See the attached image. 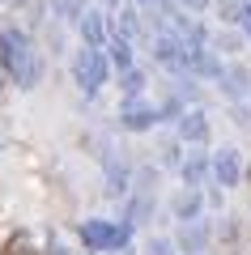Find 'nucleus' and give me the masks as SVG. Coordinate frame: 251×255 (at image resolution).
<instances>
[{
    "label": "nucleus",
    "instance_id": "0eeeda50",
    "mask_svg": "<svg viewBox=\"0 0 251 255\" xmlns=\"http://www.w3.org/2000/svg\"><path fill=\"white\" fill-rule=\"evenodd\" d=\"M81 38H85V47H102V43H107V21H102L98 9L81 13Z\"/></svg>",
    "mask_w": 251,
    "mask_h": 255
},
{
    "label": "nucleus",
    "instance_id": "f8f14e48",
    "mask_svg": "<svg viewBox=\"0 0 251 255\" xmlns=\"http://www.w3.org/2000/svg\"><path fill=\"white\" fill-rule=\"evenodd\" d=\"M205 170H209V166H205V157H188V162H183V179H188V187H196V183L200 179H205Z\"/></svg>",
    "mask_w": 251,
    "mask_h": 255
},
{
    "label": "nucleus",
    "instance_id": "f03ea898",
    "mask_svg": "<svg viewBox=\"0 0 251 255\" xmlns=\"http://www.w3.org/2000/svg\"><path fill=\"white\" fill-rule=\"evenodd\" d=\"M72 77H77L81 94H85V98H94V94L107 85V77H111V60H107V51H98V47H85V51H77V60H72Z\"/></svg>",
    "mask_w": 251,
    "mask_h": 255
},
{
    "label": "nucleus",
    "instance_id": "423d86ee",
    "mask_svg": "<svg viewBox=\"0 0 251 255\" xmlns=\"http://www.w3.org/2000/svg\"><path fill=\"white\" fill-rule=\"evenodd\" d=\"M213 174H217V183H222V187H234V183H239V174H243V157H239V149H217V157H213Z\"/></svg>",
    "mask_w": 251,
    "mask_h": 255
},
{
    "label": "nucleus",
    "instance_id": "ddd939ff",
    "mask_svg": "<svg viewBox=\"0 0 251 255\" xmlns=\"http://www.w3.org/2000/svg\"><path fill=\"white\" fill-rule=\"evenodd\" d=\"M111 64H119V68H132V47L124 43V38H115V43H111V55H107Z\"/></svg>",
    "mask_w": 251,
    "mask_h": 255
},
{
    "label": "nucleus",
    "instance_id": "20e7f679",
    "mask_svg": "<svg viewBox=\"0 0 251 255\" xmlns=\"http://www.w3.org/2000/svg\"><path fill=\"white\" fill-rule=\"evenodd\" d=\"M153 55H158V64H166V68H175V73L188 68V43H183L175 30H171V34L162 30V34L153 38Z\"/></svg>",
    "mask_w": 251,
    "mask_h": 255
},
{
    "label": "nucleus",
    "instance_id": "39448f33",
    "mask_svg": "<svg viewBox=\"0 0 251 255\" xmlns=\"http://www.w3.org/2000/svg\"><path fill=\"white\" fill-rule=\"evenodd\" d=\"M119 119H124L128 132H149V128L158 124V111H153L149 102H132V98H128L124 111H119Z\"/></svg>",
    "mask_w": 251,
    "mask_h": 255
},
{
    "label": "nucleus",
    "instance_id": "9d476101",
    "mask_svg": "<svg viewBox=\"0 0 251 255\" xmlns=\"http://www.w3.org/2000/svg\"><path fill=\"white\" fill-rule=\"evenodd\" d=\"M175 213H179L183 221H196V213H200V191H196V187L183 191L179 200H175Z\"/></svg>",
    "mask_w": 251,
    "mask_h": 255
},
{
    "label": "nucleus",
    "instance_id": "6e6552de",
    "mask_svg": "<svg viewBox=\"0 0 251 255\" xmlns=\"http://www.w3.org/2000/svg\"><path fill=\"white\" fill-rule=\"evenodd\" d=\"M179 136H183V140H205V136H209L205 111H188V115L179 119Z\"/></svg>",
    "mask_w": 251,
    "mask_h": 255
},
{
    "label": "nucleus",
    "instance_id": "a211bd4d",
    "mask_svg": "<svg viewBox=\"0 0 251 255\" xmlns=\"http://www.w3.org/2000/svg\"><path fill=\"white\" fill-rule=\"evenodd\" d=\"M141 4H145V0H141Z\"/></svg>",
    "mask_w": 251,
    "mask_h": 255
},
{
    "label": "nucleus",
    "instance_id": "f257e3e1",
    "mask_svg": "<svg viewBox=\"0 0 251 255\" xmlns=\"http://www.w3.org/2000/svg\"><path fill=\"white\" fill-rule=\"evenodd\" d=\"M0 60H4V68L13 73V81L17 85H34L38 81V55H34V43H30L21 30H4L0 34Z\"/></svg>",
    "mask_w": 251,
    "mask_h": 255
},
{
    "label": "nucleus",
    "instance_id": "dca6fc26",
    "mask_svg": "<svg viewBox=\"0 0 251 255\" xmlns=\"http://www.w3.org/2000/svg\"><path fill=\"white\" fill-rule=\"evenodd\" d=\"M239 26L247 30V34H251V0H247V4H243V9H239Z\"/></svg>",
    "mask_w": 251,
    "mask_h": 255
},
{
    "label": "nucleus",
    "instance_id": "2eb2a0df",
    "mask_svg": "<svg viewBox=\"0 0 251 255\" xmlns=\"http://www.w3.org/2000/svg\"><path fill=\"white\" fill-rule=\"evenodd\" d=\"M145 255H175V247H171V238H153V243L145 247Z\"/></svg>",
    "mask_w": 251,
    "mask_h": 255
},
{
    "label": "nucleus",
    "instance_id": "f3484780",
    "mask_svg": "<svg viewBox=\"0 0 251 255\" xmlns=\"http://www.w3.org/2000/svg\"><path fill=\"white\" fill-rule=\"evenodd\" d=\"M183 4H192V9H205V4H209V0H183Z\"/></svg>",
    "mask_w": 251,
    "mask_h": 255
},
{
    "label": "nucleus",
    "instance_id": "1a4fd4ad",
    "mask_svg": "<svg viewBox=\"0 0 251 255\" xmlns=\"http://www.w3.org/2000/svg\"><path fill=\"white\" fill-rule=\"evenodd\" d=\"M217 81H226V94H230V98H234V94H239V98L247 94V73H243V68H222Z\"/></svg>",
    "mask_w": 251,
    "mask_h": 255
},
{
    "label": "nucleus",
    "instance_id": "4468645a",
    "mask_svg": "<svg viewBox=\"0 0 251 255\" xmlns=\"http://www.w3.org/2000/svg\"><path fill=\"white\" fill-rule=\"evenodd\" d=\"M145 90V73L141 68H124V94L132 98V94H141Z\"/></svg>",
    "mask_w": 251,
    "mask_h": 255
},
{
    "label": "nucleus",
    "instance_id": "7ed1b4c3",
    "mask_svg": "<svg viewBox=\"0 0 251 255\" xmlns=\"http://www.w3.org/2000/svg\"><path fill=\"white\" fill-rule=\"evenodd\" d=\"M128 238H132V230L124 226V221H102V217H90L81 221V243L90 247V251H124Z\"/></svg>",
    "mask_w": 251,
    "mask_h": 255
},
{
    "label": "nucleus",
    "instance_id": "9b49d317",
    "mask_svg": "<svg viewBox=\"0 0 251 255\" xmlns=\"http://www.w3.org/2000/svg\"><path fill=\"white\" fill-rule=\"evenodd\" d=\"M209 238V226L205 221H188V230H183V243H188V251H200Z\"/></svg>",
    "mask_w": 251,
    "mask_h": 255
}]
</instances>
